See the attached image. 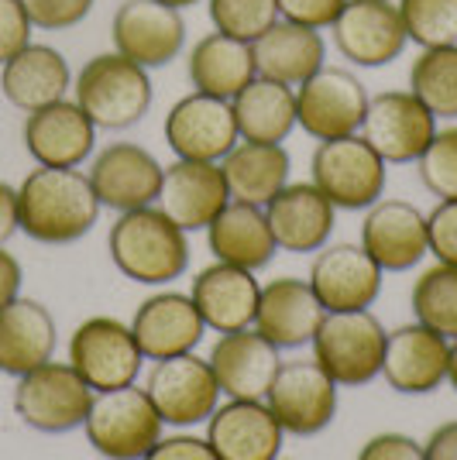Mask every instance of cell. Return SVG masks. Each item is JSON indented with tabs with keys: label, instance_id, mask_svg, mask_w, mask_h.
I'll list each match as a JSON object with an SVG mask.
<instances>
[{
	"label": "cell",
	"instance_id": "obj_37",
	"mask_svg": "<svg viewBox=\"0 0 457 460\" xmlns=\"http://www.w3.org/2000/svg\"><path fill=\"white\" fill-rule=\"evenodd\" d=\"M406 39L419 49L457 45V0H399Z\"/></svg>",
	"mask_w": 457,
	"mask_h": 460
},
{
	"label": "cell",
	"instance_id": "obj_9",
	"mask_svg": "<svg viewBox=\"0 0 457 460\" xmlns=\"http://www.w3.org/2000/svg\"><path fill=\"white\" fill-rule=\"evenodd\" d=\"M69 365L94 392H111L134 385L141 375L145 354L134 341L131 326L117 316H90L73 330Z\"/></svg>",
	"mask_w": 457,
	"mask_h": 460
},
{
	"label": "cell",
	"instance_id": "obj_6",
	"mask_svg": "<svg viewBox=\"0 0 457 460\" xmlns=\"http://www.w3.org/2000/svg\"><path fill=\"white\" fill-rule=\"evenodd\" d=\"M309 182L337 210H368L385 192V158L362 135L317 141L309 158Z\"/></svg>",
	"mask_w": 457,
	"mask_h": 460
},
{
	"label": "cell",
	"instance_id": "obj_46",
	"mask_svg": "<svg viewBox=\"0 0 457 460\" xmlns=\"http://www.w3.org/2000/svg\"><path fill=\"white\" fill-rule=\"evenodd\" d=\"M423 460H457V420L444 422L426 437Z\"/></svg>",
	"mask_w": 457,
	"mask_h": 460
},
{
	"label": "cell",
	"instance_id": "obj_49",
	"mask_svg": "<svg viewBox=\"0 0 457 460\" xmlns=\"http://www.w3.org/2000/svg\"><path fill=\"white\" fill-rule=\"evenodd\" d=\"M447 385L457 392V341H451V358H447Z\"/></svg>",
	"mask_w": 457,
	"mask_h": 460
},
{
	"label": "cell",
	"instance_id": "obj_19",
	"mask_svg": "<svg viewBox=\"0 0 457 460\" xmlns=\"http://www.w3.org/2000/svg\"><path fill=\"white\" fill-rule=\"evenodd\" d=\"M451 341L423 323H402L385 337L381 378L399 395H430L447 382Z\"/></svg>",
	"mask_w": 457,
	"mask_h": 460
},
{
	"label": "cell",
	"instance_id": "obj_29",
	"mask_svg": "<svg viewBox=\"0 0 457 460\" xmlns=\"http://www.w3.org/2000/svg\"><path fill=\"white\" fill-rule=\"evenodd\" d=\"M58 344V330L52 313L39 299H11L0 306V371L21 378L39 365L52 361Z\"/></svg>",
	"mask_w": 457,
	"mask_h": 460
},
{
	"label": "cell",
	"instance_id": "obj_10",
	"mask_svg": "<svg viewBox=\"0 0 457 460\" xmlns=\"http://www.w3.org/2000/svg\"><path fill=\"white\" fill-rule=\"evenodd\" d=\"M279 426L292 437H317L337 416V382L309 361H282L265 395Z\"/></svg>",
	"mask_w": 457,
	"mask_h": 460
},
{
	"label": "cell",
	"instance_id": "obj_11",
	"mask_svg": "<svg viewBox=\"0 0 457 460\" xmlns=\"http://www.w3.org/2000/svg\"><path fill=\"white\" fill-rule=\"evenodd\" d=\"M114 52L131 58L141 69H162L172 58L183 56L186 45V21L183 11L158 0H124L111 21Z\"/></svg>",
	"mask_w": 457,
	"mask_h": 460
},
{
	"label": "cell",
	"instance_id": "obj_34",
	"mask_svg": "<svg viewBox=\"0 0 457 460\" xmlns=\"http://www.w3.org/2000/svg\"><path fill=\"white\" fill-rule=\"evenodd\" d=\"M230 111L241 141L282 145L296 128V90L258 76L230 100Z\"/></svg>",
	"mask_w": 457,
	"mask_h": 460
},
{
	"label": "cell",
	"instance_id": "obj_27",
	"mask_svg": "<svg viewBox=\"0 0 457 460\" xmlns=\"http://www.w3.org/2000/svg\"><path fill=\"white\" fill-rule=\"evenodd\" d=\"M327 309L320 306L317 292L306 279H272L262 286L258 296V313H255V330L279 350H296L313 341L317 326L324 320Z\"/></svg>",
	"mask_w": 457,
	"mask_h": 460
},
{
	"label": "cell",
	"instance_id": "obj_43",
	"mask_svg": "<svg viewBox=\"0 0 457 460\" xmlns=\"http://www.w3.org/2000/svg\"><path fill=\"white\" fill-rule=\"evenodd\" d=\"M279 4V18L292 21V24H303L313 31H324L330 28L337 14L344 11L347 0H275Z\"/></svg>",
	"mask_w": 457,
	"mask_h": 460
},
{
	"label": "cell",
	"instance_id": "obj_38",
	"mask_svg": "<svg viewBox=\"0 0 457 460\" xmlns=\"http://www.w3.org/2000/svg\"><path fill=\"white\" fill-rule=\"evenodd\" d=\"M213 31L237 41H255L279 21L275 0H207Z\"/></svg>",
	"mask_w": 457,
	"mask_h": 460
},
{
	"label": "cell",
	"instance_id": "obj_33",
	"mask_svg": "<svg viewBox=\"0 0 457 460\" xmlns=\"http://www.w3.org/2000/svg\"><path fill=\"white\" fill-rule=\"evenodd\" d=\"M220 172L228 182L234 203H251L265 210L268 199L282 190L292 172V158L282 145H258V141H237L224 158Z\"/></svg>",
	"mask_w": 457,
	"mask_h": 460
},
{
	"label": "cell",
	"instance_id": "obj_22",
	"mask_svg": "<svg viewBox=\"0 0 457 460\" xmlns=\"http://www.w3.org/2000/svg\"><path fill=\"white\" fill-rule=\"evenodd\" d=\"M131 333L145 361H166L175 354H193L207 333V323L193 306L190 292H155L134 309Z\"/></svg>",
	"mask_w": 457,
	"mask_h": 460
},
{
	"label": "cell",
	"instance_id": "obj_28",
	"mask_svg": "<svg viewBox=\"0 0 457 460\" xmlns=\"http://www.w3.org/2000/svg\"><path fill=\"white\" fill-rule=\"evenodd\" d=\"M0 90L11 107H18L21 114H31L66 100V93L73 90V69L58 49L31 41L11 62L0 66Z\"/></svg>",
	"mask_w": 457,
	"mask_h": 460
},
{
	"label": "cell",
	"instance_id": "obj_23",
	"mask_svg": "<svg viewBox=\"0 0 457 460\" xmlns=\"http://www.w3.org/2000/svg\"><path fill=\"white\" fill-rule=\"evenodd\" d=\"M96 124L76 100H58L24 117V148L49 169H79L94 158Z\"/></svg>",
	"mask_w": 457,
	"mask_h": 460
},
{
	"label": "cell",
	"instance_id": "obj_18",
	"mask_svg": "<svg viewBox=\"0 0 457 460\" xmlns=\"http://www.w3.org/2000/svg\"><path fill=\"white\" fill-rule=\"evenodd\" d=\"M385 271L372 261L362 244H324L309 265V288L327 313L372 309L381 296Z\"/></svg>",
	"mask_w": 457,
	"mask_h": 460
},
{
	"label": "cell",
	"instance_id": "obj_16",
	"mask_svg": "<svg viewBox=\"0 0 457 460\" xmlns=\"http://www.w3.org/2000/svg\"><path fill=\"white\" fill-rule=\"evenodd\" d=\"M162 131L172 155L190 162H220L241 141L230 100H217L196 90L172 103Z\"/></svg>",
	"mask_w": 457,
	"mask_h": 460
},
{
	"label": "cell",
	"instance_id": "obj_26",
	"mask_svg": "<svg viewBox=\"0 0 457 460\" xmlns=\"http://www.w3.org/2000/svg\"><path fill=\"white\" fill-rule=\"evenodd\" d=\"M258 296H262V286L255 271L228 265V261H213L203 271H196L190 288L193 306L200 309L203 323L213 333H234V330L255 326Z\"/></svg>",
	"mask_w": 457,
	"mask_h": 460
},
{
	"label": "cell",
	"instance_id": "obj_21",
	"mask_svg": "<svg viewBox=\"0 0 457 460\" xmlns=\"http://www.w3.org/2000/svg\"><path fill=\"white\" fill-rule=\"evenodd\" d=\"M362 248L381 271H409L430 254L426 213L406 199H379L364 210Z\"/></svg>",
	"mask_w": 457,
	"mask_h": 460
},
{
	"label": "cell",
	"instance_id": "obj_17",
	"mask_svg": "<svg viewBox=\"0 0 457 460\" xmlns=\"http://www.w3.org/2000/svg\"><path fill=\"white\" fill-rule=\"evenodd\" d=\"M230 203L220 162H190L175 158L162 169V186L155 207L169 217L179 230H207L217 213Z\"/></svg>",
	"mask_w": 457,
	"mask_h": 460
},
{
	"label": "cell",
	"instance_id": "obj_1",
	"mask_svg": "<svg viewBox=\"0 0 457 460\" xmlns=\"http://www.w3.org/2000/svg\"><path fill=\"white\" fill-rule=\"evenodd\" d=\"M100 199L79 169L39 165L18 186V227L39 244H73L94 230Z\"/></svg>",
	"mask_w": 457,
	"mask_h": 460
},
{
	"label": "cell",
	"instance_id": "obj_41",
	"mask_svg": "<svg viewBox=\"0 0 457 460\" xmlns=\"http://www.w3.org/2000/svg\"><path fill=\"white\" fill-rule=\"evenodd\" d=\"M426 241L440 265H457V199H440L426 213Z\"/></svg>",
	"mask_w": 457,
	"mask_h": 460
},
{
	"label": "cell",
	"instance_id": "obj_40",
	"mask_svg": "<svg viewBox=\"0 0 457 460\" xmlns=\"http://www.w3.org/2000/svg\"><path fill=\"white\" fill-rule=\"evenodd\" d=\"M28 18L41 31H66L90 18L96 0H21Z\"/></svg>",
	"mask_w": 457,
	"mask_h": 460
},
{
	"label": "cell",
	"instance_id": "obj_2",
	"mask_svg": "<svg viewBox=\"0 0 457 460\" xmlns=\"http://www.w3.org/2000/svg\"><path fill=\"white\" fill-rule=\"evenodd\" d=\"M114 269L138 286H169L190 269V241L158 207L117 213L107 234Z\"/></svg>",
	"mask_w": 457,
	"mask_h": 460
},
{
	"label": "cell",
	"instance_id": "obj_42",
	"mask_svg": "<svg viewBox=\"0 0 457 460\" xmlns=\"http://www.w3.org/2000/svg\"><path fill=\"white\" fill-rule=\"evenodd\" d=\"M31 18L21 0H0V66L11 62L24 45H31Z\"/></svg>",
	"mask_w": 457,
	"mask_h": 460
},
{
	"label": "cell",
	"instance_id": "obj_3",
	"mask_svg": "<svg viewBox=\"0 0 457 460\" xmlns=\"http://www.w3.org/2000/svg\"><path fill=\"white\" fill-rule=\"evenodd\" d=\"M73 93L96 131H128L152 107V76L131 58L103 52L76 73Z\"/></svg>",
	"mask_w": 457,
	"mask_h": 460
},
{
	"label": "cell",
	"instance_id": "obj_7",
	"mask_svg": "<svg viewBox=\"0 0 457 460\" xmlns=\"http://www.w3.org/2000/svg\"><path fill=\"white\" fill-rule=\"evenodd\" d=\"M94 405V388L79 378L69 361H45L21 375L14 388V412L24 426L39 433H69L86 422Z\"/></svg>",
	"mask_w": 457,
	"mask_h": 460
},
{
	"label": "cell",
	"instance_id": "obj_25",
	"mask_svg": "<svg viewBox=\"0 0 457 460\" xmlns=\"http://www.w3.org/2000/svg\"><path fill=\"white\" fill-rule=\"evenodd\" d=\"M210 371L220 385V395L228 399H265L272 378L279 371V347H272L255 330H234L220 333L210 347Z\"/></svg>",
	"mask_w": 457,
	"mask_h": 460
},
{
	"label": "cell",
	"instance_id": "obj_36",
	"mask_svg": "<svg viewBox=\"0 0 457 460\" xmlns=\"http://www.w3.org/2000/svg\"><path fill=\"white\" fill-rule=\"evenodd\" d=\"M409 306L417 323L434 333L457 341V265H434L419 275L409 292Z\"/></svg>",
	"mask_w": 457,
	"mask_h": 460
},
{
	"label": "cell",
	"instance_id": "obj_35",
	"mask_svg": "<svg viewBox=\"0 0 457 460\" xmlns=\"http://www.w3.org/2000/svg\"><path fill=\"white\" fill-rule=\"evenodd\" d=\"M409 93L434 117L454 120L457 117V45L419 49L409 66Z\"/></svg>",
	"mask_w": 457,
	"mask_h": 460
},
{
	"label": "cell",
	"instance_id": "obj_4",
	"mask_svg": "<svg viewBox=\"0 0 457 460\" xmlns=\"http://www.w3.org/2000/svg\"><path fill=\"white\" fill-rule=\"evenodd\" d=\"M389 330L372 309L324 313L313 333V361L337 382V388H362L381 375Z\"/></svg>",
	"mask_w": 457,
	"mask_h": 460
},
{
	"label": "cell",
	"instance_id": "obj_31",
	"mask_svg": "<svg viewBox=\"0 0 457 460\" xmlns=\"http://www.w3.org/2000/svg\"><path fill=\"white\" fill-rule=\"evenodd\" d=\"M207 244L217 261H228V265L248 271L265 269L279 251L265 210L251 207V203H234V199L207 227Z\"/></svg>",
	"mask_w": 457,
	"mask_h": 460
},
{
	"label": "cell",
	"instance_id": "obj_32",
	"mask_svg": "<svg viewBox=\"0 0 457 460\" xmlns=\"http://www.w3.org/2000/svg\"><path fill=\"white\" fill-rule=\"evenodd\" d=\"M186 73L196 93L217 96V100H234L251 79H258L248 41L228 39L220 31H210L193 45Z\"/></svg>",
	"mask_w": 457,
	"mask_h": 460
},
{
	"label": "cell",
	"instance_id": "obj_50",
	"mask_svg": "<svg viewBox=\"0 0 457 460\" xmlns=\"http://www.w3.org/2000/svg\"><path fill=\"white\" fill-rule=\"evenodd\" d=\"M158 4H169V7H175V11H186V7H193V4H203V0H158Z\"/></svg>",
	"mask_w": 457,
	"mask_h": 460
},
{
	"label": "cell",
	"instance_id": "obj_8",
	"mask_svg": "<svg viewBox=\"0 0 457 460\" xmlns=\"http://www.w3.org/2000/svg\"><path fill=\"white\" fill-rule=\"evenodd\" d=\"M368 90L347 66H324L296 86V128L317 141L362 135Z\"/></svg>",
	"mask_w": 457,
	"mask_h": 460
},
{
	"label": "cell",
	"instance_id": "obj_45",
	"mask_svg": "<svg viewBox=\"0 0 457 460\" xmlns=\"http://www.w3.org/2000/svg\"><path fill=\"white\" fill-rule=\"evenodd\" d=\"M141 460H217V454L210 450L207 437L179 433V437H162Z\"/></svg>",
	"mask_w": 457,
	"mask_h": 460
},
{
	"label": "cell",
	"instance_id": "obj_5",
	"mask_svg": "<svg viewBox=\"0 0 457 460\" xmlns=\"http://www.w3.org/2000/svg\"><path fill=\"white\" fill-rule=\"evenodd\" d=\"M162 416L152 405L145 385H124L111 392H94L86 412V440L107 460H141L162 440Z\"/></svg>",
	"mask_w": 457,
	"mask_h": 460
},
{
	"label": "cell",
	"instance_id": "obj_30",
	"mask_svg": "<svg viewBox=\"0 0 457 460\" xmlns=\"http://www.w3.org/2000/svg\"><path fill=\"white\" fill-rule=\"evenodd\" d=\"M251 56H255L258 76L296 90L300 83L327 66V41L313 28L279 18L265 35L251 41Z\"/></svg>",
	"mask_w": 457,
	"mask_h": 460
},
{
	"label": "cell",
	"instance_id": "obj_48",
	"mask_svg": "<svg viewBox=\"0 0 457 460\" xmlns=\"http://www.w3.org/2000/svg\"><path fill=\"white\" fill-rule=\"evenodd\" d=\"M18 190L0 179V248L18 234Z\"/></svg>",
	"mask_w": 457,
	"mask_h": 460
},
{
	"label": "cell",
	"instance_id": "obj_47",
	"mask_svg": "<svg viewBox=\"0 0 457 460\" xmlns=\"http://www.w3.org/2000/svg\"><path fill=\"white\" fill-rule=\"evenodd\" d=\"M21 282H24V271H21V261L11 254V251L0 248V306H7L11 299L21 296Z\"/></svg>",
	"mask_w": 457,
	"mask_h": 460
},
{
	"label": "cell",
	"instance_id": "obj_15",
	"mask_svg": "<svg viewBox=\"0 0 457 460\" xmlns=\"http://www.w3.org/2000/svg\"><path fill=\"white\" fill-rule=\"evenodd\" d=\"M162 162L134 141H114L90 158V182L100 207L114 213L155 207L162 186Z\"/></svg>",
	"mask_w": 457,
	"mask_h": 460
},
{
	"label": "cell",
	"instance_id": "obj_24",
	"mask_svg": "<svg viewBox=\"0 0 457 460\" xmlns=\"http://www.w3.org/2000/svg\"><path fill=\"white\" fill-rule=\"evenodd\" d=\"M265 217L279 251L317 254L334 234L337 207L313 182H286L268 199Z\"/></svg>",
	"mask_w": 457,
	"mask_h": 460
},
{
	"label": "cell",
	"instance_id": "obj_20",
	"mask_svg": "<svg viewBox=\"0 0 457 460\" xmlns=\"http://www.w3.org/2000/svg\"><path fill=\"white\" fill-rule=\"evenodd\" d=\"M286 429L265 399H228L207 420V443L217 460H279Z\"/></svg>",
	"mask_w": 457,
	"mask_h": 460
},
{
	"label": "cell",
	"instance_id": "obj_14",
	"mask_svg": "<svg viewBox=\"0 0 457 460\" xmlns=\"http://www.w3.org/2000/svg\"><path fill=\"white\" fill-rule=\"evenodd\" d=\"M330 35L337 52L362 69H381L396 62L409 45L399 7L392 0H347L330 24Z\"/></svg>",
	"mask_w": 457,
	"mask_h": 460
},
{
	"label": "cell",
	"instance_id": "obj_39",
	"mask_svg": "<svg viewBox=\"0 0 457 460\" xmlns=\"http://www.w3.org/2000/svg\"><path fill=\"white\" fill-rule=\"evenodd\" d=\"M419 182L437 199H457V128H444L417 158Z\"/></svg>",
	"mask_w": 457,
	"mask_h": 460
},
{
	"label": "cell",
	"instance_id": "obj_44",
	"mask_svg": "<svg viewBox=\"0 0 457 460\" xmlns=\"http://www.w3.org/2000/svg\"><path fill=\"white\" fill-rule=\"evenodd\" d=\"M358 460H423V443L406 433H379L358 450Z\"/></svg>",
	"mask_w": 457,
	"mask_h": 460
},
{
	"label": "cell",
	"instance_id": "obj_13",
	"mask_svg": "<svg viewBox=\"0 0 457 460\" xmlns=\"http://www.w3.org/2000/svg\"><path fill=\"white\" fill-rule=\"evenodd\" d=\"M145 392L169 426H200L220 405V385L210 371V361L200 354H175L155 361Z\"/></svg>",
	"mask_w": 457,
	"mask_h": 460
},
{
	"label": "cell",
	"instance_id": "obj_12",
	"mask_svg": "<svg viewBox=\"0 0 457 460\" xmlns=\"http://www.w3.org/2000/svg\"><path fill=\"white\" fill-rule=\"evenodd\" d=\"M437 135V117L409 90H385L368 100L362 137L385 158V165H417Z\"/></svg>",
	"mask_w": 457,
	"mask_h": 460
}]
</instances>
